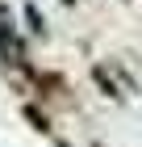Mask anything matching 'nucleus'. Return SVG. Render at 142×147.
I'll return each mask as SVG.
<instances>
[{
    "instance_id": "nucleus-1",
    "label": "nucleus",
    "mask_w": 142,
    "mask_h": 147,
    "mask_svg": "<svg viewBox=\"0 0 142 147\" xmlns=\"http://www.w3.org/2000/svg\"><path fill=\"white\" fill-rule=\"evenodd\" d=\"M0 59L13 63V67L25 63V46H21V38H17V30H13V17H9L4 4H0Z\"/></svg>"
}]
</instances>
